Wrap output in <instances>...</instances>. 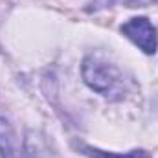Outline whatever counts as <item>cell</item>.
<instances>
[{
	"mask_svg": "<svg viewBox=\"0 0 158 158\" xmlns=\"http://www.w3.org/2000/svg\"><path fill=\"white\" fill-rule=\"evenodd\" d=\"M20 140L15 136L13 127L6 118H0V156L2 158H19Z\"/></svg>",
	"mask_w": 158,
	"mask_h": 158,
	"instance_id": "5",
	"label": "cell"
},
{
	"mask_svg": "<svg viewBox=\"0 0 158 158\" xmlns=\"http://www.w3.org/2000/svg\"><path fill=\"white\" fill-rule=\"evenodd\" d=\"M119 31L132 40L143 53L153 55L158 48V33L156 28L149 22V19L145 17H134L131 20H127L125 24H121Z\"/></svg>",
	"mask_w": 158,
	"mask_h": 158,
	"instance_id": "2",
	"label": "cell"
},
{
	"mask_svg": "<svg viewBox=\"0 0 158 158\" xmlns=\"http://www.w3.org/2000/svg\"><path fill=\"white\" fill-rule=\"evenodd\" d=\"M83 79L85 83L103 98L110 101H121L134 88V81L127 76L118 64L107 61L103 55L92 53L83 61Z\"/></svg>",
	"mask_w": 158,
	"mask_h": 158,
	"instance_id": "1",
	"label": "cell"
},
{
	"mask_svg": "<svg viewBox=\"0 0 158 158\" xmlns=\"http://www.w3.org/2000/svg\"><path fill=\"white\" fill-rule=\"evenodd\" d=\"M19 158H61L59 153L52 147L48 138L39 131H26L20 140Z\"/></svg>",
	"mask_w": 158,
	"mask_h": 158,
	"instance_id": "3",
	"label": "cell"
},
{
	"mask_svg": "<svg viewBox=\"0 0 158 158\" xmlns=\"http://www.w3.org/2000/svg\"><path fill=\"white\" fill-rule=\"evenodd\" d=\"M72 145L77 149L81 155L88 158H149V153L143 151V149H132L129 153H107V151H101L98 147H92L85 142H79V140H74Z\"/></svg>",
	"mask_w": 158,
	"mask_h": 158,
	"instance_id": "4",
	"label": "cell"
},
{
	"mask_svg": "<svg viewBox=\"0 0 158 158\" xmlns=\"http://www.w3.org/2000/svg\"><path fill=\"white\" fill-rule=\"evenodd\" d=\"M119 2L127 7H147V6L158 4V0H119Z\"/></svg>",
	"mask_w": 158,
	"mask_h": 158,
	"instance_id": "6",
	"label": "cell"
}]
</instances>
